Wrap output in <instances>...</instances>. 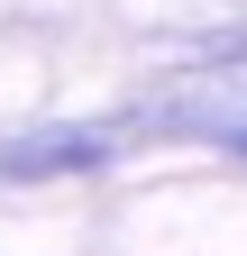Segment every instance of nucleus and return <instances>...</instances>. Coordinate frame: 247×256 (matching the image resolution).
<instances>
[{
	"label": "nucleus",
	"instance_id": "f257e3e1",
	"mask_svg": "<svg viewBox=\"0 0 247 256\" xmlns=\"http://www.w3.org/2000/svg\"><path fill=\"white\" fill-rule=\"evenodd\" d=\"M55 101V46L37 28H0V110H46Z\"/></svg>",
	"mask_w": 247,
	"mask_h": 256
}]
</instances>
